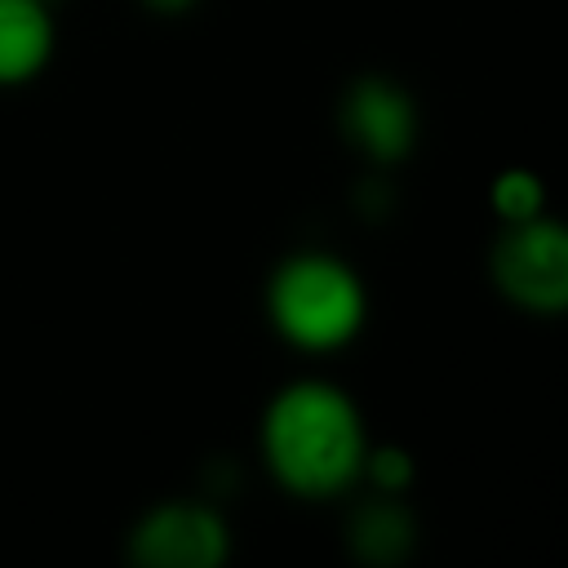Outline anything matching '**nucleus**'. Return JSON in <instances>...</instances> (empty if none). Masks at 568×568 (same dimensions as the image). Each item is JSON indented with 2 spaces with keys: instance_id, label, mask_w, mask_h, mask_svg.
I'll list each match as a JSON object with an SVG mask.
<instances>
[{
  "instance_id": "nucleus-5",
  "label": "nucleus",
  "mask_w": 568,
  "mask_h": 568,
  "mask_svg": "<svg viewBox=\"0 0 568 568\" xmlns=\"http://www.w3.org/2000/svg\"><path fill=\"white\" fill-rule=\"evenodd\" d=\"M342 138L373 164H399L422 133V115L413 93L390 75H359L346 84L337 102Z\"/></svg>"
},
{
  "instance_id": "nucleus-1",
  "label": "nucleus",
  "mask_w": 568,
  "mask_h": 568,
  "mask_svg": "<svg viewBox=\"0 0 568 568\" xmlns=\"http://www.w3.org/2000/svg\"><path fill=\"white\" fill-rule=\"evenodd\" d=\"M368 444L364 408L328 377L284 382L257 422V457L266 475L302 501H328L359 488Z\"/></svg>"
},
{
  "instance_id": "nucleus-2",
  "label": "nucleus",
  "mask_w": 568,
  "mask_h": 568,
  "mask_svg": "<svg viewBox=\"0 0 568 568\" xmlns=\"http://www.w3.org/2000/svg\"><path fill=\"white\" fill-rule=\"evenodd\" d=\"M266 320L275 337L288 342L293 351L306 355L342 351L359 337L368 320L364 275L328 248L288 253L266 280Z\"/></svg>"
},
{
  "instance_id": "nucleus-9",
  "label": "nucleus",
  "mask_w": 568,
  "mask_h": 568,
  "mask_svg": "<svg viewBox=\"0 0 568 568\" xmlns=\"http://www.w3.org/2000/svg\"><path fill=\"white\" fill-rule=\"evenodd\" d=\"M417 466L413 457L399 448V444H368V457H364V475H359V488H373V493H408Z\"/></svg>"
},
{
  "instance_id": "nucleus-6",
  "label": "nucleus",
  "mask_w": 568,
  "mask_h": 568,
  "mask_svg": "<svg viewBox=\"0 0 568 568\" xmlns=\"http://www.w3.org/2000/svg\"><path fill=\"white\" fill-rule=\"evenodd\" d=\"M342 532H346V550L359 564H373V568H395L417 546V519H413V510L404 506L399 493H373L368 488L351 506Z\"/></svg>"
},
{
  "instance_id": "nucleus-3",
  "label": "nucleus",
  "mask_w": 568,
  "mask_h": 568,
  "mask_svg": "<svg viewBox=\"0 0 568 568\" xmlns=\"http://www.w3.org/2000/svg\"><path fill=\"white\" fill-rule=\"evenodd\" d=\"M493 288L524 315H568V222L546 213L501 222L488 248Z\"/></svg>"
},
{
  "instance_id": "nucleus-8",
  "label": "nucleus",
  "mask_w": 568,
  "mask_h": 568,
  "mask_svg": "<svg viewBox=\"0 0 568 568\" xmlns=\"http://www.w3.org/2000/svg\"><path fill=\"white\" fill-rule=\"evenodd\" d=\"M488 204L501 222H519L532 213H546V182L532 169H501L488 186Z\"/></svg>"
},
{
  "instance_id": "nucleus-7",
  "label": "nucleus",
  "mask_w": 568,
  "mask_h": 568,
  "mask_svg": "<svg viewBox=\"0 0 568 568\" xmlns=\"http://www.w3.org/2000/svg\"><path fill=\"white\" fill-rule=\"evenodd\" d=\"M58 44V27L44 0H0V89L36 80Z\"/></svg>"
},
{
  "instance_id": "nucleus-4",
  "label": "nucleus",
  "mask_w": 568,
  "mask_h": 568,
  "mask_svg": "<svg viewBox=\"0 0 568 568\" xmlns=\"http://www.w3.org/2000/svg\"><path fill=\"white\" fill-rule=\"evenodd\" d=\"M124 550L138 568H222L231 559V524L213 501L173 497L133 519Z\"/></svg>"
},
{
  "instance_id": "nucleus-10",
  "label": "nucleus",
  "mask_w": 568,
  "mask_h": 568,
  "mask_svg": "<svg viewBox=\"0 0 568 568\" xmlns=\"http://www.w3.org/2000/svg\"><path fill=\"white\" fill-rule=\"evenodd\" d=\"M200 0H142V9L160 13V18H178V13H191Z\"/></svg>"
}]
</instances>
